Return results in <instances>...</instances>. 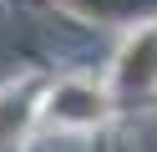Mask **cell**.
<instances>
[{"label":"cell","instance_id":"6da1fadb","mask_svg":"<svg viewBox=\"0 0 157 152\" xmlns=\"http://www.w3.org/2000/svg\"><path fill=\"white\" fill-rule=\"evenodd\" d=\"M106 86H96L91 76H61L41 101V117L51 127H66V132H86L96 122H106Z\"/></svg>","mask_w":157,"mask_h":152},{"label":"cell","instance_id":"7a4b0ae2","mask_svg":"<svg viewBox=\"0 0 157 152\" xmlns=\"http://www.w3.org/2000/svg\"><path fill=\"white\" fill-rule=\"evenodd\" d=\"M112 86L117 91H147L157 86V20L152 25H137L132 36L122 41L112 61Z\"/></svg>","mask_w":157,"mask_h":152}]
</instances>
